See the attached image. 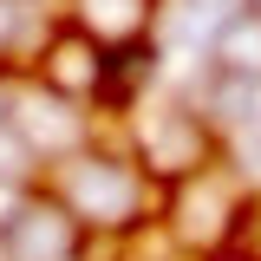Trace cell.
Here are the masks:
<instances>
[{"instance_id":"6da1fadb","label":"cell","mask_w":261,"mask_h":261,"mask_svg":"<svg viewBox=\"0 0 261 261\" xmlns=\"http://www.w3.org/2000/svg\"><path fill=\"white\" fill-rule=\"evenodd\" d=\"M53 190H59L65 216L79 228H124V222H137V170L124 157L72 150V157H59Z\"/></svg>"},{"instance_id":"7a4b0ae2","label":"cell","mask_w":261,"mask_h":261,"mask_svg":"<svg viewBox=\"0 0 261 261\" xmlns=\"http://www.w3.org/2000/svg\"><path fill=\"white\" fill-rule=\"evenodd\" d=\"M85 228L65 216L59 196H20L0 216V261H79Z\"/></svg>"},{"instance_id":"3957f363","label":"cell","mask_w":261,"mask_h":261,"mask_svg":"<svg viewBox=\"0 0 261 261\" xmlns=\"http://www.w3.org/2000/svg\"><path fill=\"white\" fill-rule=\"evenodd\" d=\"M137 150H144V163H150V170H170V176H196V170L209 163V130L196 124V111H183V105H163L157 118L144 124Z\"/></svg>"},{"instance_id":"277c9868","label":"cell","mask_w":261,"mask_h":261,"mask_svg":"<svg viewBox=\"0 0 261 261\" xmlns=\"http://www.w3.org/2000/svg\"><path fill=\"white\" fill-rule=\"evenodd\" d=\"M105 46H98L92 33H79V27H65L59 39H46V53H39V85L46 92H59V98H79V92H98L105 85Z\"/></svg>"},{"instance_id":"5b68a950","label":"cell","mask_w":261,"mask_h":261,"mask_svg":"<svg viewBox=\"0 0 261 261\" xmlns=\"http://www.w3.org/2000/svg\"><path fill=\"white\" fill-rule=\"evenodd\" d=\"M216 59H222L228 79H261V13H235L222 33H216Z\"/></svg>"},{"instance_id":"8992f818","label":"cell","mask_w":261,"mask_h":261,"mask_svg":"<svg viewBox=\"0 0 261 261\" xmlns=\"http://www.w3.org/2000/svg\"><path fill=\"white\" fill-rule=\"evenodd\" d=\"M144 20H150V0H79V33H92L98 46L144 33Z\"/></svg>"},{"instance_id":"52a82bcc","label":"cell","mask_w":261,"mask_h":261,"mask_svg":"<svg viewBox=\"0 0 261 261\" xmlns=\"http://www.w3.org/2000/svg\"><path fill=\"white\" fill-rule=\"evenodd\" d=\"M13 20H20V7H13V0H0V46L13 39Z\"/></svg>"},{"instance_id":"ba28073f","label":"cell","mask_w":261,"mask_h":261,"mask_svg":"<svg viewBox=\"0 0 261 261\" xmlns=\"http://www.w3.org/2000/svg\"><path fill=\"white\" fill-rule=\"evenodd\" d=\"M248 7H261V0H248Z\"/></svg>"}]
</instances>
